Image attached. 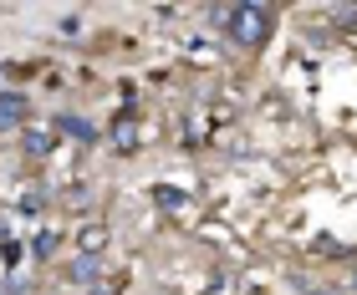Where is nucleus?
Masks as SVG:
<instances>
[{"label": "nucleus", "instance_id": "obj_1", "mask_svg": "<svg viewBox=\"0 0 357 295\" xmlns=\"http://www.w3.org/2000/svg\"><path fill=\"white\" fill-rule=\"evenodd\" d=\"M215 26H225L240 46H261L271 31V10L266 6H230V10H215Z\"/></svg>", "mask_w": 357, "mask_h": 295}, {"label": "nucleus", "instance_id": "obj_2", "mask_svg": "<svg viewBox=\"0 0 357 295\" xmlns=\"http://www.w3.org/2000/svg\"><path fill=\"white\" fill-rule=\"evenodd\" d=\"M21 122H26V97L0 92V133H6V127H21Z\"/></svg>", "mask_w": 357, "mask_h": 295}, {"label": "nucleus", "instance_id": "obj_3", "mask_svg": "<svg viewBox=\"0 0 357 295\" xmlns=\"http://www.w3.org/2000/svg\"><path fill=\"white\" fill-rule=\"evenodd\" d=\"M97 275H102V260H97V255H82V260H72V280H77V285H92Z\"/></svg>", "mask_w": 357, "mask_h": 295}, {"label": "nucleus", "instance_id": "obj_4", "mask_svg": "<svg viewBox=\"0 0 357 295\" xmlns=\"http://www.w3.org/2000/svg\"><path fill=\"white\" fill-rule=\"evenodd\" d=\"M56 127H61L67 138H82V143H92V138H97V127H92V122H82V118H61Z\"/></svg>", "mask_w": 357, "mask_h": 295}, {"label": "nucleus", "instance_id": "obj_5", "mask_svg": "<svg viewBox=\"0 0 357 295\" xmlns=\"http://www.w3.org/2000/svg\"><path fill=\"white\" fill-rule=\"evenodd\" d=\"M26 153H31V158H46V153H52V133L31 127V133H26Z\"/></svg>", "mask_w": 357, "mask_h": 295}]
</instances>
